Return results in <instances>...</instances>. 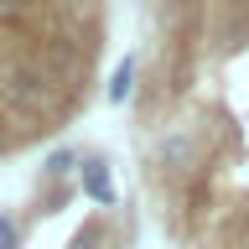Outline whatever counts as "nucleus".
<instances>
[{
    "label": "nucleus",
    "mask_w": 249,
    "mask_h": 249,
    "mask_svg": "<svg viewBox=\"0 0 249 249\" xmlns=\"http://www.w3.org/2000/svg\"><path fill=\"white\" fill-rule=\"evenodd\" d=\"M73 187H78V192H83L89 202H99V208H114V171H109V156L89 151L83 161H78Z\"/></svg>",
    "instance_id": "1"
},
{
    "label": "nucleus",
    "mask_w": 249,
    "mask_h": 249,
    "mask_svg": "<svg viewBox=\"0 0 249 249\" xmlns=\"http://www.w3.org/2000/svg\"><path fill=\"white\" fill-rule=\"evenodd\" d=\"M5 93H11L21 109H42L47 104V78L26 73V68H5Z\"/></svg>",
    "instance_id": "2"
},
{
    "label": "nucleus",
    "mask_w": 249,
    "mask_h": 249,
    "mask_svg": "<svg viewBox=\"0 0 249 249\" xmlns=\"http://www.w3.org/2000/svg\"><path fill=\"white\" fill-rule=\"evenodd\" d=\"M78 161H83V151H78V145H57V151L42 161V182L57 187V182H68V177H78Z\"/></svg>",
    "instance_id": "3"
},
{
    "label": "nucleus",
    "mask_w": 249,
    "mask_h": 249,
    "mask_svg": "<svg viewBox=\"0 0 249 249\" xmlns=\"http://www.w3.org/2000/svg\"><path fill=\"white\" fill-rule=\"evenodd\" d=\"M135 93V57H124L120 68H114V78H109V104H124Z\"/></svg>",
    "instance_id": "4"
},
{
    "label": "nucleus",
    "mask_w": 249,
    "mask_h": 249,
    "mask_svg": "<svg viewBox=\"0 0 249 249\" xmlns=\"http://www.w3.org/2000/svg\"><path fill=\"white\" fill-rule=\"evenodd\" d=\"M21 239H26V233H21V218L0 208V249H21Z\"/></svg>",
    "instance_id": "5"
},
{
    "label": "nucleus",
    "mask_w": 249,
    "mask_h": 249,
    "mask_svg": "<svg viewBox=\"0 0 249 249\" xmlns=\"http://www.w3.org/2000/svg\"><path fill=\"white\" fill-rule=\"evenodd\" d=\"M68 249H104V229H99V223H89V229L78 233V239H73Z\"/></svg>",
    "instance_id": "6"
},
{
    "label": "nucleus",
    "mask_w": 249,
    "mask_h": 249,
    "mask_svg": "<svg viewBox=\"0 0 249 249\" xmlns=\"http://www.w3.org/2000/svg\"><path fill=\"white\" fill-rule=\"evenodd\" d=\"M26 5H31V0H0V16H21Z\"/></svg>",
    "instance_id": "7"
}]
</instances>
